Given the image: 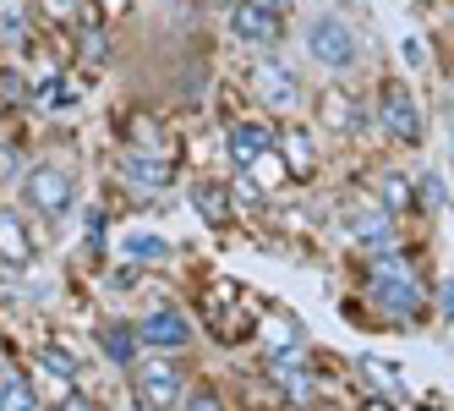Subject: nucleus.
Masks as SVG:
<instances>
[{"mask_svg": "<svg viewBox=\"0 0 454 411\" xmlns=\"http://www.w3.org/2000/svg\"><path fill=\"white\" fill-rule=\"evenodd\" d=\"M372 296L383 302V312H395V319H405V324H416L421 319V286L400 269V264H388V258H378L372 264Z\"/></svg>", "mask_w": 454, "mask_h": 411, "instance_id": "obj_1", "label": "nucleus"}, {"mask_svg": "<svg viewBox=\"0 0 454 411\" xmlns=\"http://www.w3.org/2000/svg\"><path fill=\"white\" fill-rule=\"evenodd\" d=\"M307 50H312V60H323L329 72L356 67V39H350V28H345L340 17H317V22L307 28Z\"/></svg>", "mask_w": 454, "mask_h": 411, "instance_id": "obj_2", "label": "nucleus"}, {"mask_svg": "<svg viewBox=\"0 0 454 411\" xmlns=\"http://www.w3.org/2000/svg\"><path fill=\"white\" fill-rule=\"evenodd\" d=\"M378 121H383L388 138L421 143V115H416V99L405 93V83H383V88H378Z\"/></svg>", "mask_w": 454, "mask_h": 411, "instance_id": "obj_3", "label": "nucleus"}, {"mask_svg": "<svg viewBox=\"0 0 454 411\" xmlns=\"http://www.w3.org/2000/svg\"><path fill=\"white\" fill-rule=\"evenodd\" d=\"M22 193H27V203H34L44 219H60L72 209V181L60 176V170H50V165H34L22 176Z\"/></svg>", "mask_w": 454, "mask_h": 411, "instance_id": "obj_4", "label": "nucleus"}, {"mask_svg": "<svg viewBox=\"0 0 454 411\" xmlns=\"http://www.w3.org/2000/svg\"><path fill=\"white\" fill-rule=\"evenodd\" d=\"M252 83H257V93H263V105H274V110H296V99H301L296 72H290L279 55H263V60H257V67H252Z\"/></svg>", "mask_w": 454, "mask_h": 411, "instance_id": "obj_5", "label": "nucleus"}, {"mask_svg": "<svg viewBox=\"0 0 454 411\" xmlns=\"http://www.w3.org/2000/svg\"><path fill=\"white\" fill-rule=\"evenodd\" d=\"M181 368L176 362H143L137 368V395H143V406H153V411H176V400H181Z\"/></svg>", "mask_w": 454, "mask_h": 411, "instance_id": "obj_6", "label": "nucleus"}, {"mask_svg": "<svg viewBox=\"0 0 454 411\" xmlns=\"http://www.w3.org/2000/svg\"><path fill=\"white\" fill-rule=\"evenodd\" d=\"M137 340L143 345H159V352H181V345L192 340V324L181 319V312H153V319H143Z\"/></svg>", "mask_w": 454, "mask_h": 411, "instance_id": "obj_7", "label": "nucleus"}, {"mask_svg": "<svg viewBox=\"0 0 454 411\" xmlns=\"http://www.w3.org/2000/svg\"><path fill=\"white\" fill-rule=\"evenodd\" d=\"M269 148H274V132H269L263 121H241V126H231V160H236V165H257Z\"/></svg>", "mask_w": 454, "mask_h": 411, "instance_id": "obj_8", "label": "nucleus"}, {"mask_svg": "<svg viewBox=\"0 0 454 411\" xmlns=\"http://www.w3.org/2000/svg\"><path fill=\"white\" fill-rule=\"evenodd\" d=\"M0 258L6 264H34V241H27L17 214H0Z\"/></svg>", "mask_w": 454, "mask_h": 411, "instance_id": "obj_9", "label": "nucleus"}, {"mask_svg": "<svg viewBox=\"0 0 454 411\" xmlns=\"http://www.w3.org/2000/svg\"><path fill=\"white\" fill-rule=\"evenodd\" d=\"M274 34H279L274 12H257V6H236V39H247V44H269Z\"/></svg>", "mask_w": 454, "mask_h": 411, "instance_id": "obj_10", "label": "nucleus"}, {"mask_svg": "<svg viewBox=\"0 0 454 411\" xmlns=\"http://www.w3.org/2000/svg\"><path fill=\"white\" fill-rule=\"evenodd\" d=\"M121 170L132 176V181H143V186H170L176 181V165L170 160H148V154H126Z\"/></svg>", "mask_w": 454, "mask_h": 411, "instance_id": "obj_11", "label": "nucleus"}, {"mask_svg": "<svg viewBox=\"0 0 454 411\" xmlns=\"http://www.w3.org/2000/svg\"><path fill=\"white\" fill-rule=\"evenodd\" d=\"M192 209H198L208 225H224V219H231V198H224V186H214V181L192 186Z\"/></svg>", "mask_w": 454, "mask_h": 411, "instance_id": "obj_12", "label": "nucleus"}, {"mask_svg": "<svg viewBox=\"0 0 454 411\" xmlns=\"http://www.w3.org/2000/svg\"><path fill=\"white\" fill-rule=\"evenodd\" d=\"M0 411H39V400H34L22 373H0Z\"/></svg>", "mask_w": 454, "mask_h": 411, "instance_id": "obj_13", "label": "nucleus"}, {"mask_svg": "<svg viewBox=\"0 0 454 411\" xmlns=\"http://www.w3.org/2000/svg\"><path fill=\"white\" fill-rule=\"evenodd\" d=\"M269 373H274V384H285V390H290V400H296V406H307V400L317 395L312 373H296V362H274Z\"/></svg>", "mask_w": 454, "mask_h": 411, "instance_id": "obj_14", "label": "nucleus"}, {"mask_svg": "<svg viewBox=\"0 0 454 411\" xmlns=\"http://www.w3.org/2000/svg\"><path fill=\"white\" fill-rule=\"evenodd\" d=\"M99 345L110 352V362H132V352H137V335H132V324H105L99 329Z\"/></svg>", "mask_w": 454, "mask_h": 411, "instance_id": "obj_15", "label": "nucleus"}, {"mask_svg": "<svg viewBox=\"0 0 454 411\" xmlns=\"http://www.w3.org/2000/svg\"><path fill=\"white\" fill-rule=\"evenodd\" d=\"M126 258L159 264V258H170V241H159V236H126Z\"/></svg>", "mask_w": 454, "mask_h": 411, "instance_id": "obj_16", "label": "nucleus"}, {"mask_svg": "<svg viewBox=\"0 0 454 411\" xmlns=\"http://www.w3.org/2000/svg\"><path fill=\"white\" fill-rule=\"evenodd\" d=\"M39 362H44L55 378H67V384H72V378L82 373V368H77V357H72V352H60V345H44V352H39Z\"/></svg>", "mask_w": 454, "mask_h": 411, "instance_id": "obj_17", "label": "nucleus"}, {"mask_svg": "<svg viewBox=\"0 0 454 411\" xmlns=\"http://www.w3.org/2000/svg\"><path fill=\"white\" fill-rule=\"evenodd\" d=\"M285 148H290V170H296V176H307V170H312V154H307V132H296V126H290V132H285Z\"/></svg>", "mask_w": 454, "mask_h": 411, "instance_id": "obj_18", "label": "nucleus"}, {"mask_svg": "<svg viewBox=\"0 0 454 411\" xmlns=\"http://www.w3.org/2000/svg\"><path fill=\"white\" fill-rule=\"evenodd\" d=\"M383 209H388V214H400V209H411V181H400V176H388V181H383Z\"/></svg>", "mask_w": 454, "mask_h": 411, "instance_id": "obj_19", "label": "nucleus"}, {"mask_svg": "<svg viewBox=\"0 0 454 411\" xmlns=\"http://www.w3.org/2000/svg\"><path fill=\"white\" fill-rule=\"evenodd\" d=\"M22 99H27V83L17 72H0V110H17Z\"/></svg>", "mask_w": 454, "mask_h": 411, "instance_id": "obj_20", "label": "nucleus"}, {"mask_svg": "<svg viewBox=\"0 0 454 411\" xmlns=\"http://www.w3.org/2000/svg\"><path fill=\"white\" fill-rule=\"evenodd\" d=\"M356 236H362L367 247H388V219H383V214H372V219H362V225H356Z\"/></svg>", "mask_w": 454, "mask_h": 411, "instance_id": "obj_21", "label": "nucleus"}, {"mask_svg": "<svg viewBox=\"0 0 454 411\" xmlns=\"http://www.w3.org/2000/svg\"><path fill=\"white\" fill-rule=\"evenodd\" d=\"M323 105H329L323 115H329L334 126H362V110H345V99H340V93H329V99H323Z\"/></svg>", "mask_w": 454, "mask_h": 411, "instance_id": "obj_22", "label": "nucleus"}, {"mask_svg": "<svg viewBox=\"0 0 454 411\" xmlns=\"http://www.w3.org/2000/svg\"><path fill=\"white\" fill-rule=\"evenodd\" d=\"M99 247H105V214L93 209L88 214V252H93V258H99Z\"/></svg>", "mask_w": 454, "mask_h": 411, "instance_id": "obj_23", "label": "nucleus"}, {"mask_svg": "<svg viewBox=\"0 0 454 411\" xmlns=\"http://www.w3.org/2000/svg\"><path fill=\"white\" fill-rule=\"evenodd\" d=\"M421 203H427V209H443V203H449V193L438 186V176H427V181H421Z\"/></svg>", "mask_w": 454, "mask_h": 411, "instance_id": "obj_24", "label": "nucleus"}, {"mask_svg": "<svg viewBox=\"0 0 454 411\" xmlns=\"http://www.w3.org/2000/svg\"><path fill=\"white\" fill-rule=\"evenodd\" d=\"M186 411H224V406H219V395H214V390H198V395L186 400Z\"/></svg>", "mask_w": 454, "mask_h": 411, "instance_id": "obj_25", "label": "nucleus"}, {"mask_svg": "<svg viewBox=\"0 0 454 411\" xmlns=\"http://www.w3.org/2000/svg\"><path fill=\"white\" fill-rule=\"evenodd\" d=\"M105 50H110V44H105V34H99V28H93V34L82 39V55H88V60H105Z\"/></svg>", "mask_w": 454, "mask_h": 411, "instance_id": "obj_26", "label": "nucleus"}, {"mask_svg": "<svg viewBox=\"0 0 454 411\" xmlns=\"http://www.w3.org/2000/svg\"><path fill=\"white\" fill-rule=\"evenodd\" d=\"M405 60H411V67H427V50H421V39H405Z\"/></svg>", "mask_w": 454, "mask_h": 411, "instance_id": "obj_27", "label": "nucleus"}, {"mask_svg": "<svg viewBox=\"0 0 454 411\" xmlns=\"http://www.w3.org/2000/svg\"><path fill=\"white\" fill-rule=\"evenodd\" d=\"M12 170H17V154H12L6 143H0V176H12Z\"/></svg>", "mask_w": 454, "mask_h": 411, "instance_id": "obj_28", "label": "nucleus"}, {"mask_svg": "<svg viewBox=\"0 0 454 411\" xmlns=\"http://www.w3.org/2000/svg\"><path fill=\"white\" fill-rule=\"evenodd\" d=\"M60 411H99V406H93V400H82V395H72V400L60 406Z\"/></svg>", "mask_w": 454, "mask_h": 411, "instance_id": "obj_29", "label": "nucleus"}, {"mask_svg": "<svg viewBox=\"0 0 454 411\" xmlns=\"http://www.w3.org/2000/svg\"><path fill=\"white\" fill-rule=\"evenodd\" d=\"M241 6H257V12H279V0H241Z\"/></svg>", "mask_w": 454, "mask_h": 411, "instance_id": "obj_30", "label": "nucleus"}, {"mask_svg": "<svg viewBox=\"0 0 454 411\" xmlns=\"http://www.w3.org/2000/svg\"><path fill=\"white\" fill-rule=\"evenodd\" d=\"M362 411H395V406H388V400H383V395H372V400H367V406H362Z\"/></svg>", "mask_w": 454, "mask_h": 411, "instance_id": "obj_31", "label": "nucleus"}, {"mask_svg": "<svg viewBox=\"0 0 454 411\" xmlns=\"http://www.w3.org/2000/svg\"><path fill=\"white\" fill-rule=\"evenodd\" d=\"M55 6H67V0H55Z\"/></svg>", "mask_w": 454, "mask_h": 411, "instance_id": "obj_32", "label": "nucleus"}, {"mask_svg": "<svg viewBox=\"0 0 454 411\" xmlns=\"http://www.w3.org/2000/svg\"><path fill=\"white\" fill-rule=\"evenodd\" d=\"M208 6H214V0H208Z\"/></svg>", "mask_w": 454, "mask_h": 411, "instance_id": "obj_33", "label": "nucleus"}]
</instances>
